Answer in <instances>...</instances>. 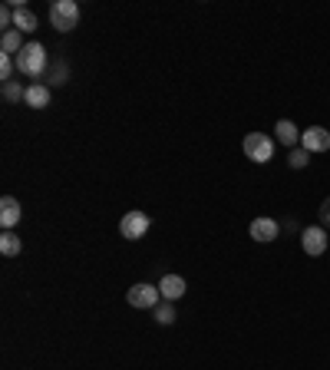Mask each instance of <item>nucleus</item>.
<instances>
[{
	"label": "nucleus",
	"instance_id": "f257e3e1",
	"mask_svg": "<svg viewBox=\"0 0 330 370\" xmlns=\"http://www.w3.org/2000/svg\"><path fill=\"white\" fill-rule=\"evenodd\" d=\"M47 47L37 43V40H30V43H23V50L17 53V70L23 76H30V79H40V76L47 73Z\"/></svg>",
	"mask_w": 330,
	"mask_h": 370
},
{
	"label": "nucleus",
	"instance_id": "f03ea898",
	"mask_svg": "<svg viewBox=\"0 0 330 370\" xmlns=\"http://www.w3.org/2000/svg\"><path fill=\"white\" fill-rule=\"evenodd\" d=\"M76 23H79V7L76 0H53L50 3V27L60 34H70Z\"/></svg>",
	"mask_w": 330,
	"mask_h": 370
},
{
	"label": "nucleus",
	"instance_id": "7ed1b4c3",
	"mask_svg": "<svg viewBox=\"0 0 330 370\" xmlns=\"http://www.w3.org/2000/svg\"><path fill=\"white\" fill-rule=\"evenodd\" d=\"M241 146H244V156H248L251 162H257V166H264V162L275 159V139L264 136V132H248Z\"/></svg>",
	"mask_w": 330,
	"mask_h": 370
},
{
	"label": "nucleus",
	"instance_id": "20e7f679",
	"mask_svg": "<svg viewBox=\"0 0 330 370\" xmlns=\"http://www.w3.org/2000/svg\"><path fill=\"white\" fill-rule=\"evenodd\" d=\"M126 301L132 308H142V311H155L159 304H162V291H159V284H132L126 291Z\"/></svg>",
	"mask_w": 330,
	"mask_h": 370
},
{
	"label": "nucleus",
	"instance_id": "39448f33",
	"mask_svg": "<svg viewBox=\"0 0 330 370\" xmlns=\"http://www.w3.org/2000/svg\"><path fill=\"white\" fill-rule=\"evenodd\" d=\"M149 228H152V219H149L146 212H126L123 222H119V235L126 241H139V238H146Z\"/></svg>",
	"mask_w": 330,
	"mask_h": 370
},
{
	"label": "nucleus",
	"instance_id": "423d86ee",
	"mask_svg": "<svg viewBox=\"0 0 330 370\" xmlns=\"http://www.w3.org/2000/svg\"><path fill=\"white\" fill-rule=\"evenodd\" d=\"M301 248L307 251V255H324L327 251V228L324 225H311V228H304L301 232Z\"/></svg>",
	"mask_w": 330,
	"mask_h": 370
},
{
	"label": "nucleus",
	"instance_id": "0eeeda50",
	"mask_svg": "<svg viewBox=\"0 0 330 370\" xmlns=\"http://www.w3.org/2000/svg\"><path fill=\"white\" fill-rule=\"evenodd\" d=\"M301 146L307 152H327L330 149V132L324 126H311V130L301 132Z\"/></svg>",
	"mask_w": 330,
	"mask_h": 370
},
{
	"label": "nucleus",
	"instance_id": "6e6552de",
	"mask_svg": "<svg viewBox=\"0 0 330 370\" xmlns=\"http://www.w3.org/2000/svg\"><path fill=\"white\" fill-rule=\"evenodd\" d=\"M248 232H251V238H255V241H261V245H268V241H275V238H277L281 225H277L275 219H255Z\"/></svg>",
	"mask_w": 330,
	"mask_h": 370
},
{
	"label": "nucleus",
	"instance_id": "1a4fd4ad",
	"mask_svg": "<svg viewBox=\"0 0 330 370\" xmlns=\"http://www.w3.org/2000/svg\"><path fill=\"white\" fill-rule=\"evenodd\" d=\"M20 215H23V208H20L17 199H14V195H3V199H0V225L10 232V228L20 222Z\"/></svg>",
	"mask_w": 330,
	"mask_h": 370
},
{
	"label": "nucleus",
	"instance_id": "9d476101",
	"mask_svg": "<svg viewBox=\"0 0 330 370\" xmlns=\"http://www.w3.org/2000/svg\"><path fill=\"white\" fill-rule=\"evenodd\" d=\"M23 103H27L30 110H47V106H50V86H47V83H30Z\"/></svg>",
	"mask_w": 330,
	"mask_h": 370
},
{
	"label": "nucleus",
	"instance_id": "9b49d317",
	"mask_svg": "<svg viewBox=\"0 0 330 370\" xmlns=\"http://www.w3.org/2000/svg\"><path fill=\"white\" fill-rule=\"evenodd\" d=\"M159 291H162V297L165 301H182L185 297V278H179V275H165L162 281H159Z\"/></svg>",
	"mask_w": 330,
	"mask_h": 370
},
{
	"label": "nucleus",
	"instance_id": "f8f14e48",
	"mask_svg": "<svg viewBox=\"0 0 330 370\" xmlns=\"http://www.w3.org/2000/svg\"><path fill=\"white\" fill-rule=\"evenodd\" d=\"M40 27V20H37V14L30 10V7H14V30H20V34H34Z\"/></svg>",
	"mask_w": 330,
	"mask_h": 370
},
{
	"label": "nucleus",
	"instance_id": "ddd939ff",
	"mask_svg": "<svg viewBox=\"0 0 330 370\" xmlns=\"http://www.w3.org/2000/svg\"><path fill=\"white\" fill-rule=\"evenodd\" d=\"M277 143H284V146H297L301 143V132H297V126H294L291 119H277Z\"/></svg>",
	"mask_w": 330,
	"mask_h": 370
},
{
	"label": "nucleus",
	"instance_id": "4468645a",
	"mask_svg": "<svg viewBox=\"0 0 330 370\" xmlns=\"http://www.w3.org/2000/svg\"><path fill=\"white\" fill-rule=\"evenodd\" d=\"M20 251H23V241H20L14 232H3V235H0V255H3V258H17Z\"/></svg>",
	"mask_w": 330,
	"mask_h": 370
},
{
	"label": "nucleus",
	"instance_id": "2eb2a0df",
	"mask_svg": "<svg viewBox=\"0 0 330 370\" xmlns=\"http://www.w3.org/2000/svg\"><path fill=\"white\" fill-rule=\"evenodd\" d=\"M0 50L3 56H17L23 50V43H20V30H3V37H0Z\"/></svg>",
	"mask_w": 330,
	"mask_h": 370
},
{
	"label": "nucleus",
	"instance_id": "dca6fc26",
	"mask_svg": "<svg viewBox=\"0 0 330 370\" xmlns=\"http://www.w3.org/2000/svg\"><path fill=\"white\" fill-rule=\"evenodd\" d=\"M27 96V86H20L17 79H10V83H3V99L7 103H20Z\"/></svg>",
	"mask_w": 330,
	"mask_h": 370
},
{
	"label": "nucleus",
	"instance_id": "f3484780",
	"mask_svg": "<svg viewBox=\"0 0 330 370\" xmlns=\"http://www.w3.org/2000/svg\"><path fill=\"white\" fill-rule=\"evenodd\" d=\"M155 321H159L162 328H168V324L175 321V304H172V301H162V304L155 308Z\"/></svg>",
	"mask_w": 330,
	"mask_h": 370
},
{
	"label": "nucleus",
	"instance_id": "a211bd4d",
	"mask_svg": "<svg viewBox=\"0 0 330 370\" xmlns=\"http://www.w3.org/2000/svg\"><path fill=\"white\" fill-rule=\"evenodd\" d=\"M14 70H17V56H3V53H0V76H3V83H10V79H14Z\"/></svg>",
	"mask_w": 330,
	"mask_h": 370
},
{
	"label": "nucleus",
	"instance_id": "6ab92c4d",
	"mask_svg": "<svg viewBox=\"0 0 330 370\" xmlns=\"http://www.w3.org/2000/svg\"><path fill=\"white\" fill-rule=\"evenodd\" d=\"M66 76H70L66 63H56L53 73H50V79H47V86H63V83H66Z\"/></svg>",
	"mask_w": 330,
	"mask_h": 370
},
{
	"label": "nucleus",
	"instance_id": "aec40b11",
	"mask_svg": "<svg viewBox=\"0 0 330 370\" xmlns=\"http://www.w3.org/2000/svg\"><path fill=\"white\" fill-rule=\"evenodd\" d=\"M307 162H311V152L307 149H294L291 152V169H304Z\"/></svg>",
	"mask_w": 330,
	"mask_h": 370
},
{
	"label": "nucleus",
	"instance_id": "412c9836",
	"mask_svg": "<svg viewBox=\"0 0 330 370\" xmlns=\"http://www.w3.org/2000/svg\"><path fill=\"white\" fill-rule=\"evenodd\" d=\"M320 225L330 228V199H324V205H320Z\"/></svg>",
	"mask_w": 330,
	"mask_h": 370
}]
</instances>
